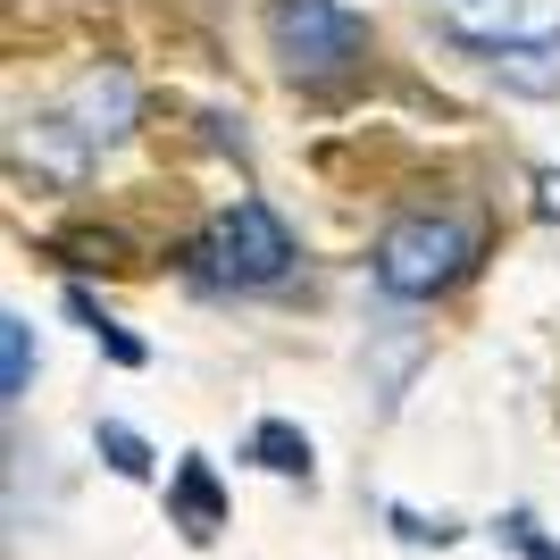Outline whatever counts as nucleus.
Returning a JSON list of instances; mask_svg holds the SVG:
<instances>
[{"mask_svg": "<svg viewBox=\"0 0 560 560\" xmlns=\"http://www.w3.org/2000/svg\"><path fill=\"white\" fill-rule=\"evenodd\" d=\"M486 68L511 84V93H527V101H552L560 93V43H486Z\"/></svg>", "mask_w": 560, "mask_h": 560, "instance_id": "obj_4", "label": "nucleus"}, {"mask_svg": "<svg viewBox=\"0 0 560 560\" xmlns=\"http://www.w3.org/2000/svg\"><path fill=\"white\" fill-rule=\"evenodd\" d=\"M252 452H259V468H277V477H310V435H302V427H284V419L259 427Z\"/></svg>", "mask_w": 560, "mask_h": 560, "instance_id": "obj_7", "label": "nucleus"}, {"mask_svg": "<svg viewBox=\"0 0 560 560\" xmlns=\"http://www.w3.org/2000/svg\"><path fill=\"white\" fill-rule=\"evenodd\" d=\"M176 527H185L192 544H210L218 527H226V493H218L210 460H185V468H176Z\"/></svg>", "mask_w": 560, "mask_h": 560, "instance_id": "obj_5", "label": "nucleus"}, {"mask_svg": "<svg viewBox=\"0 0 560 560\" xmlns=\"http://www.w3.org/2000/svg\"><path fill=\"white\" fill-rule=\"evenodd\" d=\"M468 268V226L460 218H401L385 243H376V284L419 302V293H444Z\"/></svg>", "mask_w": 560, "mask_h": 560, "instance_id": "obj_1", "label": "nucleus"}, {"mask_svg": "<svg viewBox=\"0 0 560 560\" xmlns=\"http://www.w3.org/2000/svg\"><path fill=\"white\" fill-rule=\"evenodd\" d=\"M444 18L460 25V34H486V43H511V25H518V0H444Z\"/></svg>", "mask_w": 560, "mask_h": 560, "instance_id": "obj_9", "label": "nucleus"}, {"mask_svg": "<svg viewBox=\"0 0 560 560\" xmlns=\"http://www.w3.org/2000/svg\"><path fill=\"white\" fill-rule=\"evenodd\" d=\"M25 376H34V327L0 318V401H25Z\"/></svg>", "mask_w": 560, "mask_h": 560, "instance_id": "obj_8", "label": "nucleus"}, {"mask_svg": "<svg viewBox=\"0 0 560 560\" xmlns=\"http://www.w3.org/2000/svg\"><path fill=\"white\" fill-rule=\"evenodd\" d=\"M502 536H511V544H518V552H527V560H560L552 544H544V527H536V518H527V511H511V518H502Z\"/></svg>", "mask_w": 560, "mask_h": 560, "instance_id": "obj_11", "label": "nucleus"}, {"mask_svg": "<svg viewBox=\"0 0 560 560\" xmlns=\"http://www.w3.org/2000/svg\"><path fill=\"white\" fill-rule=\"evenodd\" d=\"M201 259H210V277H218V284H277L284 268H293V234L277 226V210L234 201V210L210 226Z\"/></svg>", "mask_w": 560, "mask_h": 560, "instance_id": "obj_2", "label": "nucleus"}, {"mask_svg": "<svg viewBox=\"0 0 560 560\" xmlns=\"http://www.w3.org/2000/svg\"><path fill=\"white\" fill-rule=\"evenodd\" d=\"M369 43V25L335 0H277V50L293 75H343Z\"/></svg>", "mask_w": 560, "mask_h": 560, "instance_id": "obj_3", "label": "nucleus"}, {"mask_svg": "<svg viewBox=\"0 0 560 560\" xmlns=\"http://www.w3.org/2000/svg\"><path fill=\"white\" fill-rule=\"evenodd\" d=\"M126 109H135V84H126V75H84V84H75V117H84V135L93 142H109V135H126Z\"/></svg>", "mask_w": 560, "mask_h": 560, "instance_id": "obj_6", "label": "nucleus"}, {"mask_svg": "<svg viewBox=\"0 0 560 560\" xmlns=\"http://www.w3.org/2000/svg\"><path fill=\"white\" fill-rule=\"evenodd\" d=\"M544 218H560V176H544V201H536Z\"/></svg>", "mask_w": 560, "mask_h": 560, "instance_id": "obj_12", "label": "nucleus"}, {"mask_svg": "<svg viewBox=\"0 0 560 560\" xmlns=\"http://www.w3.org/2000/svg\"><path fill=\"white\" fill-rule=\"evenodd\" d=\"M101 452H109L117 477H151V452H142V435H126V427H101Z\"/></svg>", "mask_w": 560, "mask_h": 560, "instance_id": "obj_10", "label": "nucleus"}]
</instances>
